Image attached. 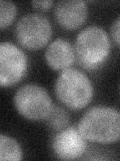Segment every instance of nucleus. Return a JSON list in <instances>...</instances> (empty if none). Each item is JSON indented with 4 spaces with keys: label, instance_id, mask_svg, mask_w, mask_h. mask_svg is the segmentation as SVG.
Returning <instances> with one entry per match:
<instances>
[{
    "label": "nucleus",
    "instance_id": "nucleus-1",
    "mask_svg": "<svg viewBox=\"0 0 120 161\" xmlns=\"http://www.w3.org/2000/svg\"><path fill=\"white\" fill-rule=\"evenodd\" d=\"M80 133L87 141L110 144L120 140V111L108 106L88 109L78 123Z\"/></svg>",
    "mask_w": 120,
    "mask_h": 161
},
{
    "label": "nucleus",
    "instance_id": "nucleus-2",
    "mask_svg": "<svg viewBox=\"0 0 120 161\" xmlns=\"http://www.w3.org/2000/svg\"><path fill=\"white\" fill-rule=\"evenodd\" d=\"M74 49L76 60L83 69H98L109 58L111 50L110 38L102 27L90 25L77 34Z\"/></svg>",
    "mask_w": 120,
    "mask_h": 161
},
{
    "label": "nucleus",
    "instance_id": "nucleus-3",
    "mask_svg": "<svg viewBox=\"0 0 120 161\" xmlns=\"http://www.w3.org/2000/svg\"><path fill=\"white\" fill-rule=\"evenodd\" d=\"M54 93L64 106L71 110H81L90 104L94 88L90 79L78 69L69 68L58 75Z\"/></svg>",
    "mask_w": 120,
    "mask_h": 161
},
{
    "label": "nucleus",
    "instance_id": "nucleus-4",
    "mask_svg": "<svg viewBox=\"0 0 120 161\" xmlns=\"http://www.w3.org/2000/svg\"><path fill=\"white\" fill-rule=\"evenodd\" d=\"M13 103L19 115L30 121L45 120L53 107L47 91L35 84L19 88L14 95Z\"/></svg>",
    "mask_w": 120,
    "mask_h": 161
},
{
    "label": "nucleus",
    "instance_id": "nucleus-5",
    "mask_svg": "<svg viewBox=\"0 0 120 161\" xmlns=\"http://www.w3.org/2000/svg\"><path fill=\"white\" fill-rule=\"evenodd\" d=\"M52 36V26L49 20L38 13L25 14L15 27V37L22 47L39 50L46 47Z\"/></svg>",
    "mask_w": 120,
    "mask_h": 161
},
{
    "label": "nucleus",
    "instance_id": "nucleus-6",
    "mask_svg": "<svg viewBox=\"0 0 120 161\" xmlns=\"http://www.w3.org/2000/svg\"><path fill=\"white\" fill-rule=\"evenodd\" d=\"M28 59L17 45L3 42L0 44V84L11 87L19 83L27 72Z\"/></svg>",
    "mask_w": 120,
    "mask_h": 161
},
{
    "label": "nucleus",
    "instance_id": "nucleus-7",
    "mask_svg": "<svg viewBox=\"0 0 120 161\" xmlns=\"http://www.w3.org/2000/svg\"><path fill=\"white\" fill-rule=\"evenodd\" d=\"M86 141L78 127H67L54 136L51 141V148L58 159L75 160L85 153L87 148Z\"/></svg>",
    "mask_w": 120,
    "mask_h": 161
},
{
    "label": "nucleus",
    "instance_id": "nucleus-8",
    "mask_svg": "<svg viewBox=\"0 0 120 161\" xmlns=\"http://www.w3.org/2000/svg\"><path fill=\"white\" fill-rule=\"evenodd\" d=\"M54 17L61 27L73 30L79 28L88 17V7L82 0H63L54 7Z\"/></svg>",
    "mask_w": 120,
    "mask_h": 161
},
{
    "label": "nucleus",
    "instance_id": "nucleus-9",
    "mask_svg": "<svg viewBox=\"0 0 120 161\" xmlns=\"http://www.w3.org/2000/svg\"><path fill=\"white\" fill-rule=\"evenodd\" d=\"M44 58L50 69L62 72L71 68L76 60V54L74 47L67 39L59 37L48 44Z\"/></svg>",
    "mask_w": 120,
    "mask_h": 161
},
{
    "label": "nucleus",
    "instance_id": "nucleus-10",
    "mask_svg": "<svg viewBox=\"0 0 120 161\" xmlns=\"http://www.w3.org/2000/svg\"><path fill=\"white\" fill-rule=\"evenodd\" d=\"M23 157L19 143L7 135H0V160L19 161Z\"/></svg>",
    "mask_w": 120,
    "mask_h": 161
},
{
    "label": "nucleus",
    "instance_id": "nucleus-11",
    "mask_svg": "<svg viewBox=\"0 0 120 161\" xmlns=\"http://www.w3.org/2000/svg\"><path fill=\"white\" fill-rule=\"evenodd\" d=\"M44 121L48 126V128L55 131V132H59V131L68 127L70 117L67 111L64 110L62 107L53 106Z\"/></svg>",
    "mask_w": 120,
    "mask_h": 161
},
{
    "label": "nucleus",
    "instance_id": "nucleus-12",
    "mask_svg": "<svg viewBox=\"0 0 120 161\" xmlns=\"http://www.w3.org/2000/svg\"><path fill=\"white\" fill-rule=\"evenodd\" d=\"M17 15V6L11 1H0V28L4 29L12 24Z\"/></svg>",
    "mask_w": 120,
    "mask_h": 161
},
{
    "label": "nucleus",
    "instance_id": "nucleus-13",
    "mask_svg": "<svg viewBox=\"0 0 120 161\" xmlns=\"http://www.w3.org/2000/svg\"><path fill=\"white\" fill-rule=\"evenodd\" d=\"M110 33H111L114 42L120 47V15L113 21L111 28H110Z\"/></svg>",
    "mask_w": 120,
    "mask_h": 161
},
{
    "label": "nucleus",
    "instance_id": "nucleus-14",
    "mask_svg": "<svg viewBox=\"0 0 120 161\" xmlns=\"http://www.w3.org/2000/svg\"><path fill=\"white\" fill-rule=\"evenodd\" d=\"M31 4L37 10H48L52 7L54 2L51 0H45V1H33Z\"/></svg>",
    "mask_w": 120,
    "mask_h": 161
}]
</instances>
